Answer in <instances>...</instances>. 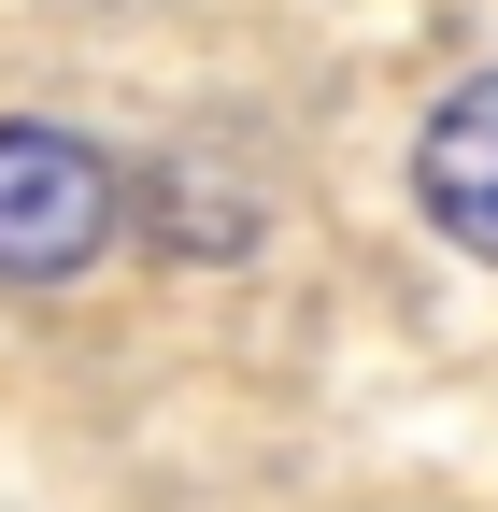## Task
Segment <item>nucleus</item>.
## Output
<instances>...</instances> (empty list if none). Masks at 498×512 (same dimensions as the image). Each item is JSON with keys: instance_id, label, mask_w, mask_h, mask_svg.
I'll list each match as a JSON object with an SVG mask.
<instances>
[{"instance_id": "nucleus-1", "label": "nucleus", "mask_w": 498, "mask_h": 512, "mask_svg": "<svg viewBox=\"0 0 498 512\" xmlns=\"http://www.w3.org/2000/svg\"><path fill=\"white\" fill-rule=\"evenodd\" d=\"M129 228V171L57 114H0V285H72Z\"/></svg>"}, {"instance_id": "nucleus-2", "label": "nucleus", "mask_w": 498, "mask_h": 512, "mask_svg": "<svg viewBox=\"0 0 498 512\" xmlns=\"http://www.w3.org/2000/svg\"><path fill=\"white\" fill-rule=\"evenodd\" d=\"M413 200H427V228H442L456 256L498 271V72H470L442 114L413 128Z\"/></svg>"}]
</instances>
